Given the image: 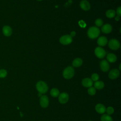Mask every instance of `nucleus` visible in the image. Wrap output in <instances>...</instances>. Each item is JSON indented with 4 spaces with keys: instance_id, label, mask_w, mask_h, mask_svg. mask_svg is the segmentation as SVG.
<instances>
[{
    "instance_id": "f257e3e1",
    "label": "nucleus",
    "mask_w": 121,
    "mask_h": 121,
    "mask_svg": "<svg viewBox=\"0 0 121 121\" xmlns=\"http://www.w3.org/2000/svg\"><path fill=\"white\" fill-rule=\"evenodd\" d=\"M36 88L39 93L45 94L48 90L47 84L43 81H39L36 84Z\"/></svg>"
},
{
    "instance_id": "f03ea898",
    "label": "nucleus",
    "mask_w": 121,
    "mask_h": 121,
    "mask_svg": "<svg viewBox=\"0 0 121 121\" xmlns=\"http://www.w3.org/2000/svg\"><path fill=\"white\" fill-rule=\"evenodd\" d=\"M100 31L99 29L96 26L90 27L87 31V35L91 39H95L97 38L99 34Z\"/></svg>"
},
{
    "instance_id": "7ed1b4c3",
    "label": "nucleus",
    "mask_w": 121,
    "mask_h": 121,
    "mask_svg": "<svg viewBox=\"0 0 121 121\" xmlns=\"http://www.w3.org/2000/svg\"><path fill=\"white\" fill-rule=\"evenodd\" d=\"M75 73V71L73 67L68 66L64 69L63 71V76L66 79H70L72 78Z\"/></svg>"
},
{
    "instance_id": "20e7f679",
    "label": "nucleus",
    "mask_w": 121,
    "mask_h": 121,
    "mask_svg": "<svg viewBox=\"0 0 121 121\" xmlns=\"http://www.w3.org/2000/svg\"><path fill=\"white\" fill-rule=\"evenodd\" d=\"M108 46L111 49L116 50L118 49L120 47V43L119 41L117 39H112L108 43Z\"/></svg>"
},
{
    "instance_id": "39448f33",
    "label": "nucleus",
    "mask_w": 121,
    "mask_h": 121,
    "mask_svg": "<svg viewBox=\"0 0 121 121\" xmlns=\"http://www.w3.org/2000/svg\"><path fill=\"white\" fill-rule=\"evenodd\" d=\"M72 42V37L69 35H64L60 38V42L64 45L70 44Z\"/></svg>"
},
{
    "instance_id": "423d86ee",
    "label": "nucleus",
    "mask_w": 121,
    "mask_h": 121,
    "mask_svg": "<svg viewBox=\"0 0 121 121\" xmlns=\"http://www.w3.org/2000/svg\"><path fill=\"white\" fill-rule=\"evenodd\" d=\"M95 53L96 57L99 59L104 58L106 55L105 51L101 47H97L95 49Z\"/></svg>"
},
{
    "instance_id": "0eeeda50",
    "label": "nucleus",
    "mask_w": 121,
    "mask_h": 121,
    "mask_svg": "<svg viewBox=\"0 0 121 121\" xmlns=\"http://www.w3.org/2000/svg\"><path fill=\"white\" fill-rule=\"evenodd\" d=\"M69 99V95L67 93H61L59 95V101L60 104H64L67 103Z\"/></svg>"
},
{
    "instance_id": "6e6552de",
    "label": "nucleus",
    "mask_w": 121,
    "mask_h": 121,
    "mask_svg": "<svg viewBox=\"0 0 121 121\" xmlns=\"http://www.w3.org/2000/svg\"><path fill=\"white\" fill-rule=\"evenodd\" d=\"M40 104L43 108H46L49 105L48 97L45 95H43L40 96Z\"/></svg>"
},
{
    "instance_id": "1a4fd4ad",
    "label": "nucleus",
    "mask_w": 121,
    "mask_h": 121,
    "mask_svg": "<svg viewBox=\"0 0 121 121\" xmlns=\"http://www.w3.org/2000/svg\"><path fill=\"white\" fill-rule=\"evenodd\" d=\"M120 75V71L116 69H112L108 74L109 78L111 79H115L117 78Z\"/></svg>"
},
{
    "instance_id": "9d476101",
    "label": "nucleus",
    "mask_w": 121,
    "mask_h": 121,
    "mask_svg": "<svg viewBox=\"0 0 121 121\" xmlns=\"http://www.w3.org/2000/svg\"><path fill=\"white\" fill-rule=\"evenodd\" d=\"M100 67L102 71L107 72L110 69V65L107 61L106 60H103L100 63Z\"/></svg>"
},
{
    "instance_id": "9b49d317",
    "label": "nucleus",
    "mask_w": 121,
    "mask_h": 121,
    "mask_svg": "<svg viewBox=\"0 0 121 121\" xmlns=\"http://www.w3.org/2000/svg\"><path fill=\"white\" fill-rule=\"evenodd\" d=\"M2 31L3 35L7 37L10 36L12 33V30L11 27L8 25L4 26L2 27Z\"/></svg>"
},
{
    "instance_id": "f8f14e48",
    "label": "nucleus",
    "mask_w": 121,
    "mask_h": 121,
    "mask_svg": "<svg viewBox=\"0 0 121 121\" xmlns=\"http://www.w3.org/2000/svg\"><path fill=\"white\" fill-rule=\"evenodd\" d=\"M95 110L99 114H103L106 112V107L102 104H98L95 106Z\"/></svg>"
},
{
    "instance_id": "ddd939ff",
    "label": "nucleus",
    "mask_w": 121,
    "mask_h": 121,
    "mask_svg": "<svg viewBox=\"0 0 121 121\" xmlns=\"http://www.w3.org/2000/svg\"><path fill=\"white\" fill-rule=\"evenodd\" d=\"M80 6L81 8L85 11H87L90 9L91 6L90 3L86 0H82L80 3Z\"/></svg>"
},
{
    "instance_id": "4468645a",
    "label": "nucleus",
    "mask_w": 121,
    "mask_h": 121,
    "mask_svg": "<svg viewBox=\"0 0 121 121\" xmlns=\"http://www.w3.org/2000/svg\"><path fill=\"white\" fill-rule=\"evenodd\" d=\"M93 82L91 78H85L83 79L82 81V85L86 87H91L93 85Z\"/></svg>"
},
{
    "instance_id": "2eb2a0df",
    "label": "nucleus",
    "mask_w": 121,
    "mask_h": 121,
    "mask_svg": "<svg viewBox=\"0 0 121 121\" xmlns=\"http://www.w3.org/2000/svg\"><path fill=\"white\" fill-rule=\"evenodd\" d=\"M102 31L105 34H109L112 31V26L110 24H106L104 25L101 28Z\"/></svg>"
},
{
    "instance_id": "dca6fc26",
    "label": "nucleus",
    "mask_w": 121,
    "mask_h": 121,
    "mask_svg": "<svg viewBox=\"0 0 121 121\" xmlns=\"http://www.w3.org/2000/svg\"><path fill=\"white\" fill-rule=\"evenodd\" d=\"M107 42L108 40L107 38L104 36L99 37L97 41V44L100 46H104L106 45V44L107 43Z\"/></svg>"
},
{
    "instance_id": "f3484780",
    "label": "nucleus",
    "mask_w": 121,
    "mask_h": 121,
    "mask_svg": "<svg viewBox=\"0 0 121 121\" xmlns=\"http://www.w3.org/2000/svg\"><path fill=\"white\" fill-rule=\"evenodd\" d=\"M107 60L111 63L115 62L117 60V57L116 55L112 53H109L107 54L106 57Z\"/></svg>"
},
{
    "instance_id": "a211bd4d",
    "label": "nucleus",
    "mask_w": 121,
    "mask_h": 121,
    "mask_svg": "<svg viewBox=\"0 0 121 121\" xmlns=\"http://www.w3.org/2000/svg\"><path fill=\"white\" fill-rule=\"evenodd\" d=\"M83 63V61L81 59L77 58L74 60L72 62V65L75 67H78L80 66Z\"/></svg>"
},
{
    "instance_id": "6ab92c4d",
    "label": "nucleus",
    "mask_w": 121,
    "mask_h": 121,
    "mask_svg": "<svg viewBox=\"0 0 121 121\" xmlns=\"http://www.w3.org/2000/svg\"><path fill=\"white\" fill-rule=\"evenodd\" d=\"M104 83L102 81H96L94 84V87L97 89H101L104 87Z\"/></svg>"
},
{
    "instance_id": "aec40b11",
    "label": "nucleus",
    "mask_w": 121,
    "mask_h": 121,
    "mask_svg": "<svg viewBox=\"0 0 121 121\" xmlns=\"http://www.w3.org/2000/svg\"><path fill=\"white\" fill-rule=\"evenodd\" d=\"M105 15L108 18H112L115 17V11L112 9H109L106 11L105 13Z\"/></svg>"
},
{
    "instance_id": "412c9836",
    "label": "nucleus",
    "mask_w": 121,
    "mask_h": 121,
    "mask_svg": "<svg viewBox=\"0 0 121 121\" xmlns=\"http://www.w3.org/2000/svg\"><path fill=\"white\" fill-rule=\"evenodd\" d=\"M101 121H113L112 117L107 114H104L101 117Z\"/></svg>"
},
{
    "instance_id": "4be33fe9",
    "label": "nucleus",
    "mask_w": 121,
    "mask_h": 121,
    "mask_svg": "<svg viewBox=\"0 0 121 121\" xmlns=\"http://www.w3.org/2000/svg\"><path fill=\"white\" fill-rule=\"evenodd\" d=\"M59 94H60L59 90L56 88H52L50 91L51 95L53 97H56L58 96Z\"/></svg>"
},
{
    "instance_id": "5701e85b",
    "label": "nucleus",
    "mask_w": 121,
    "mask_h": 121,
    "mask_svg": "<svg viewBox=\"0 0 121 121\" xmlns=\"http://www.w3.org/2000/svg\"><path fill=\"white\" fill-rule=\"evenodd\" d=\"M88 94L90 95H94L96 93V89L94 87H90L87 90Z\"/></svg>"
},
{
    "instance_id": "b1692460",
    "label": "nucleus",
    "mask_w": 121,
    "mask_h": 121,
    "mask_svg": "<svg viewBox=\"0 0 121 121\" xmlns=\"http://www.w3.org/2000/svg\"><path fill=\"white\" fill-rule=\"evenodd\" d=\"M7 71L5 69H0V78H4L7 76Z\"/></svg>"
},
{
    "instance_id": "393cba45",
    "label": "nucleus",
    "mask_w": 121,
    "mask_h": 121,
    "mask_svg": "<svg viewBox=\"0 0 121 121\" xmlns=\"http://www.w3.org/2000/svg\"><path fill=\"white\" fill-rule=\"evenodd\" d=\"M106 112L108 115H111L114 112V108L112 106H109L106 109Z\"/></svg>"
},
{
    "instance_id": "a878e982",
    "label": "nucleus",
    "mask_w": 121,
    "mask_h": 121,
    "mask_svg": "<svg viewBox=\"0 0 121 121\" xmlns=\"http://www.w3.org/2000/svg\"><path fill=\"white\" fill-rule=\"evenodd\" d=\"M95 24L96 26H97L98 27L101 26L103 24V21L102 19H101L100 18H97L95 21Z\"/></svg>"
},
{
    "instance_id": "bb28decb",
    "label": "nucleus",
    "mask_w": 121,
    "mask_h": 121,
    "mask_svg": "<svg viewBox=\"0 0 121 121\" xmlns=\"http://www.w3.org/2000/svg\"><path fill=\"white\" fill-rule=\"evenodd\" d=\"M99 75L97 73H94L91 76V79L92 81H96L99 79Z\"/></svg>"
},
{
    "instance_id": "cd10ccee",
    "label": "nucleus",
    "mask_w": 121,
    "mask_h": 121,
    "mask_svg": "<svg viewBox=\"0 0 121 121\" xmlns=\"http://www.w3.org/2000/svg\"><path fill=\"white\" fill-rule=\"evenodd\" d=\"M79 25L81 27H85L86 26V24L85 23V22L83 20H80L78 22Z\"/></svg>"
},
{
    "instance_id": "c85d7f7f",
    "label": "nucleus",
    "mask_w": 121,
    "mask_h": 121,
    "mask_svg": "<svg viewBox=\"0 0 121 121\" xmlns=\"http://www.w3.org/2000/svg\"><path fill=\"white\" fill-rule=\"evenodd\" d=\"M121 7H119L116 10V13L117 14V15L119 17H120L121 16Z\"/></svg>"
},
{
    "instance_id": "c756f323",
    "label": "nucleus",
    "mask_w": 121,
    "mask_h": 121,
    "mask_svg": "<svg viewBox=\"0 0 121 121\" xmlns=\"http://www.w3.org/2000/svg\"><path fill=\"white\" fill-rule=\"evenodd\" d=\"M75 35H76L75 32L74 31H72V32H71V33L70 35L71 37H72V36H74Z\"/></svg>"
},
{
    "instance_id": "7c9ffc66",
    "label": "nucleus",
    "mask_w": 121,
    "mask_h": 121,
    "mask_svg": "<svg viewBox=\"0 0 121 121\" xmlns=\"http://www.w3.org/2000/svg\"><path fill=\"white\" fill-rule=\"evenodd\" d=\"M120 17L118 16H116V17H115V19L116 21H119V20H120Z\"/></svg>"
},
{
    "instance_id": "2f4dec72",
    "label": "nucleus",
    "mask_w": 121,
    "mask_h": 121,
    "mask_svg": "<svg viewBox=\"0 0 121 121\" xmlns=\"http://www.w3.org/2000/svg\"><path fill=\"white\" fill-rule=\"evenodd\" d=\"M119 69L121 70V64H120V66H119Z\"/></svg>"
},
{
    "instance_id": "473e14b6",
    "label": "nucleus",
    "mask_w": 121,
    "mask_h": 121,
    "mask_svg": "<svg viewBox=\"0 0 121 121\" xmlns=\"http://www.w3.org/2000/svg\"><path fill=\"white\" fill-rule=\"evenodd\" d=\"M38 0V1H41V0Z\"/></svg>"
}]
</instances>
